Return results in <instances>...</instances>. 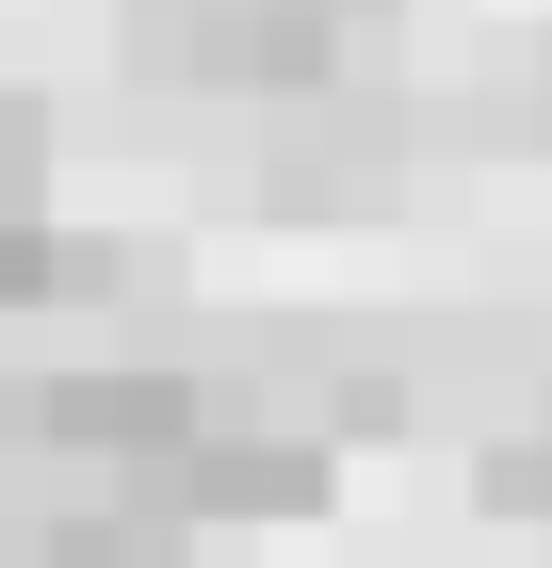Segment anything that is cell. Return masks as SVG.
Masks as SVG:
<instances>
[{
  "mask_svg": "<svg viewBox=\"0 0 552 568\" xmlns=\"http://www.w3.org/2000/svg\"><path fill=\"white\" fill-rule=\"evenodd\" d=\"M407 0H114L130 65L163 98H244V114H293V98H341L374 65V33Z\"/></svg>",
  "mask_w": 552,
  "mask_h": 568,
  "instance_id": "cell-1",
  "label": "cell"
},
{
  "mask_svg": "<svg viewBox=\"0 0 552 568\" xmlns=\"http://www.w3.org/2000/svg\"><path fill=\"white\" fill-rule=\"evenodd\" d=\"M114 504H147V520H179V536H293V520L341 504V438L277 423V406H212V423L179 438V455H147Z\"/></svg>",
  "mask_w": 552,
  "mask_h": 568,
  "instance_id": "cell-2",
  "label": "cell"
},
{
  "mask_svg": "<svg viewBox=\"0 0 552 568\" xmlns=\"http://www.w3.org/2000/svg\"><path fill=\"white\" fill-rule=\"evenodd\" d=\"M0 568H195V536L114 504V487H82V504H17L0 520Z\"/></svg>",
  "mask_w": 552,
  "mask_h": 568,
  "instance_id": "cell-3",
  "label": "cell"
},
{
  "mask_svg": "<svg viewBox=\"0 0 552 568\" xmlns=\"http://www.w3.org/2000/svg\"><path fill=\"white\" fill-rule=\"evenodd\" d=\"M471 504H488V520H520V536H552V390L520 406V423L471 438Z\"/></svg>",
  "mask_w": 552,
  "mask_h": 568,
  "instance_id": "cell-4",
  "label": "cell"
},
{
  "mask_svg": "<svg viewBox=\"0 0 552 568\" xmlns=\"http://www.w3.org/2000/svg\"><path fill=\"white\" fill-rule=\"evenodd\" d=\"M49 293H66V227H49V212H0V325H33Z\"/></svg>",
  "mask_w": 552,
  "mask_h": 568,
  "instance_id": "cell-5",
  "label": "cell"
},
{
  "mask_svg": "<svg viewBox=\"0 0 552 568\" xmlns=\"http://www.w3.org/2000/svg\"><path fill=\"white\" fill-rule=\"evenodd\" d=\"M0 212H49V98L0 82Z\"/></svg>",
  "mask_w": 552,
  "mask_h": 568,
  "instance_id": "cell-6",
  "label": "cell"
},
{
  "mask_svg": "<svg viewBox=\"0 0 552 568\" xmlns=\"http://www.w3.org/2000/svg\"><path fill=\"white\" fill-rule=\"evenodd\" d=\"M520 131H536V146H552V49H536V82H520Z\"/></svg>",
  "mask_w": 552,
  "mask_h": 568,
  "instance_id": "cell-7",
  "label": "cell"
}]
</instances>
